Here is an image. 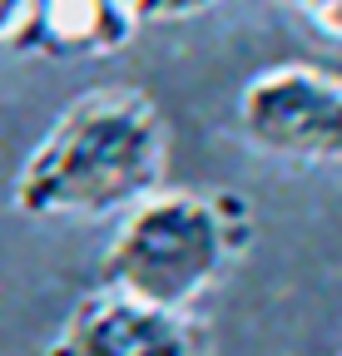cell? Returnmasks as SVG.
<instances>
[{"label": "cell", "instance_id": "cell-8", "mask_svg": "<svg viewBox=\"0 0 342 356\" xmlns=\"http://www.w3.org/2000/svg\"><path fill=\"white\" fill-rule=\"evenodd\" d=\"M15 15H20V0H0V44L10 40V25H15Z\"/></svg>", "mask_w": 342, "mask_h": 356}, {"label": "cell", "instance_id": "cell-3", "mask_svg": "<svg viewBox=\"0 0 342 356\" xmlns=\"http://www.w3.org/2000/svg\"><path fill=\"white\" fill-rule=\"evenodd\" d=\"M238 134L283 163H342V74L283 60L238 89Z\"/></svg>", "mask_w": 342, "mask_h": 356}, {"label": "cell", "instance_id": "cell-5", "mask_svg": "<svg viewBox=\"0 0 342 356\" xmlns=\"http://www.w3.org/2000/svg\"><path fill=\"white\" fill-rule=\"evenodd\" d=\"M134 35L130 0H20L6 44L35 60H109Z\"/></svg>", "mask_w": 342, "mask_h": 356}, {"label": "cell", "instance_id": "cell-6", "mask_svg": "<svg viewBox=\"0 0 342 356\" xmlns=\"http://www.w3.org/2000/svg\"><path fill=\"white\" fill-rule=\"evenodd\" d=\"M139 25H174V20H194L203 10H213L219 0H130Z\"/></svg>", "mask_w": 342, "mask_h": 356}, {"label": "cell", "instance_id": "cell-2", "mask_svg": "<svg viewBox=\"0 0 342 356\" xmlns=\"http://www.w3.org/2000/svg\"><path fill=\"white\" fill-rule=\"evenodd\" d=\"M258 218L233 188H159L119 213L100 257V287L159 312H184L248 257Z\"/></svg>", "mask_w": 342, "mask_h": 356}, {"label": "cell", "instance_id": "cell-9", "mask_svg": "<svg viewBox=\"0 0 342 356\" xmlns=\"http://www.w3.org/2000/svg\"><path fill=\"white\" fill-rule=\"evenodd\" d=\"M278 6H303V0H278Z\"/></svg>", "mask_w": 342, "mask_h": 356}, {"label": "cell", "instance_id": "cell-4", "mask_svg": "<svg viewBox=\"0 0 342 356\" xmlns=\"http://www.w3.org/2000/svg\"><path fill=\"white\" fill-rule=\"evenodd\" d=\"M203 351L208 341L194 317L144 307L109 287L84 292L45 346V356H203Z\"/></svg>", "mask_w": 342, "mask_h": 356}, {"label": "cell", "instance_id": "cell-1", "mask_svg": "<svg viewBox=\"0 0 342 356\" xmlns=\"http://www.w3.org/2000/svg\"><path fill=\"white\" fill-rule=\"evenodd\" d=\"M169 129L134 84L70 99L15 168L10 203L25 218H119L164 188Z\"/></svg>", "mask_w": 342, "mask_h": 356}, {"label": "cell", "instance_id": "cell-7", "mask_svg": "<svg viewBox=\"0 0 342 356\" xmlns=\"http://www.w3.org/2000/svg\"><path fill=\"white\" fill-rule=\"evenodd\" d=\"M303 20L318 30V35H327V40H342V0H303Z\"/></svg>", "mask_w": 342, "mask_h": 356}]
</instances>
